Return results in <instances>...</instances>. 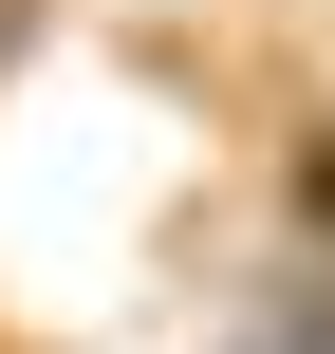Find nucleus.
Wrapping results in <instances>:
<instances>
[{
	"label": "nucleus",
	"instance_id": "f257e3e1",
	"mask_svg": "<svg viewBox=\"0 0 335 354\" xmlns=\"http://www.w3.org/2000/svg\"><path fill=\"white\" fill-rule=\"evenodd\" d=\"M224 354H335V280H298L280 317H242V336H224Z\"/></svg>",
	"mask_w": 335,
	"mask_h": 354
},
{
	"label": "nucleus",
	"instance_id": "f03ea898",
	"mask_svg": "<svg viewBox=\"0 0 335 354\" xmlns=\"http://www.w3.org/2000/svg\"><path fill=\"white\" fill-rule=\"evenodd\" d=\"M298 205H317V243H335V131H317V149H298Z\"/></svg>",
	"mask_w": 335,
	"mask_h": 354
}]
</instances>
